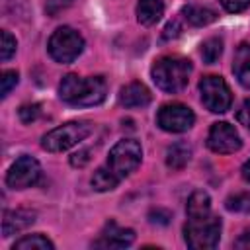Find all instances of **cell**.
I'll use <instances>...</instances> for the list:
<instances>
[{
    "label": "cell",
    "mask_w": 250,
    "mask_h": 250,
    "mask_svg": "<svg viewBox=\"0 0 250 250\" xmlns=\"http://www.w3.org/2000/svg\"><path fill=\"white\" fill-rule=\"evenodd\" d=\"M221 6L230 12V14H238V12H244L248 6H250V0H219Z\"/></svg>",
    "instance_id": "cell-25"
},
{
    "label": "cell",
    "mask_w": 250,
    "mask_h": 250,
    "mask_svg": "<svg viewBox=\"0 0 250 250\" xmlns=\"http://www.w3.org/2000/svg\"><path fill=\"white\" fill-rule=\"evenodd\" d=\"M186 21L189 25H195V27H201V25H207L211 21L217 20V12L207 8V6H195V4H189L182 10Z\"/></svg>",
    "instance_id": "cell-16"
},
{
    "label": "cell",
    "mask_w": 250,
    "mask_h": 250,
    "mask_svg": "<svg viewBox=\"0 0 250 250\" xmlns=\"http://www.w3.org/2000/svg\"><path fill=\"white\" fill-rule=\"evenodd\" d=\"M236 248H250V232H244L236 242H234Z\"/></svg>",
    "instance_id": "cell-30"
},
{
    "label": "cell",
    "mask_w": 250,
    "mask_h": 250,
    "mask_svg": "<svg viewBox=\"0 0 250 250\" xmlns=\"http://www.w3.org/2000/svg\"><path fill=\"white\" fill-rule=\"evenodd\" d=\"M199 94H201V104L209 111L225 113L227 109H230L232 94H230L229 84L221 76H217V74L203 76L199 82Z\"/></svg>",
    "instance_id": "cell-7"
},
{
    "label": "cell",
    "mask_w": 250,
    "mask_h": 250,
    "mask_svg": "<svg viewBox=\"0 0 250 250\" xmlns=\"http://www.w3.org/2000/svg\"><path fill=\"white\" fill-rule=\"evenodd\" d=\"M223 53V41L219 37H209L207 41L201 43V57L207 64H213Z\"/></svg>",
    "instance_id": "cell-20"
},
{
    "label": "cell",
    "mask_w": 250,
    "mask_h": 250,
    "mask_svg": "<svg viewBox=\"0 0 250 250\" xmlns=\"http://www.w3.org/2000/svg\"><path fill=\"white\" fill-rule=\"evenodd\" d=\"M135 240V230L119 227L115 221H109L104 230L100 232V238L92 244L96 248H127Z\"/></svg>",
    "instance_id": "cell-11"
},
{
    "label": "cell",
    "mask_w": 250,
    "mask_h": 250,
    "mask_svg": "<svg viewBox=\"0 0 250 250\" xmlns=\"http://www.w3.org/2000/svg\"><path fill=\"white\" fill-rule=\"evenodd\" d=\"M35 221V213L27 211V209H16V211H4V219H2V236H12L23 229H27L29 225H33Z\"/></svg>",
    "instance_id": "cell-13"
},
{
    "label": "cell",
    "mask_w": 250,
    "mask_h": 250,
    "mask_svg": "<svg viewBox=\"0 0 250 250\" xmlns=\"http://www.w3.org/2000/svg\"><path fill=\"white\" fill-rule=\"evenodd\" d=\"M236 119H238L240 125H244L250 131V100H244V104L236 111Z\"/></svg>",
    "instance_id": "cell-26"
},
{
    "label": "cell",
    "mask_w": 250,
    "mask_h": 250,
    "mask_svg": "<svg viewBox=\"0 0 250 250\" xmlns=\"http://www.w3.org/2000/svg\"><path fill=\"white\" fill-rule=\"evenodd\" d=\"M31 248L33 250H53L55 244L43 234H27V236L16 240L12 246V250H31Z\"/></svg>",
    "instance_id": "cell-19"
},
{
    "label": "cell",
    "mask_w": 250,
    "mask_h": 250,
    "mask_svg": "<svg viewBox=\"0 0 250 250\" xmlns=\"http://www.w3.org/2000/svg\"><path fill=\"white\" fill-rule=\"evenodd\" d=\"M164 14L162 0H139L137 4V20L143 25H154Z\"/></svg>",
    "instance_id": "cell-15"
},
{
    "label": "cell",
    "mask_w": 250,
    "mask_h": 250,
    "mask_svg": "<svg viewBox=\"0 0 250 250\" xmlns=\"http://www.w3.org/2000/svg\"><path fill=\"white\" fill-rule=\"evenodd\" d=\"M88 152L86 150H82V152H76V154H72V158H70V162L74 164V166H82L86 160H88V156H86Z\"/></svg>",
    "instance_id": "cell-29"
},
{
    "label": "cell",
    "mask_w": 250,
    "mask_h": 250,
    "mask_svg": "<svg viewBox=\"0 0 250 250\" xmlns=\"http://www.w3.org/2000/svg\"><path fill=\"white\" fill-rule=\"evenodd\" d=\"M207 146L217 152V154H232L242 146L238 131L227 123V121H217L211 125L209 135H207Z\"/></svg>",
    "instance_id": "cell-10"
},
{
    "label": "cell",
    "mask_w": 250,
    "mask_h": 250,
    "mask_svg": "<svg viewBox=\"0 0 250 250\" xmlns=\"http://www.w3.org/2000/svg\"><path fill=\"white\" fill-rule=\"evenodd\" d=\"M47 49H49V55L61 62V64H68L72 62L74 59H78V55L82 53L84 49V39L82 35L68 27V25H62L59 29L53 31V35L49 37V43H47Z\"/></svg>",
    "instance_id": "cell-6"
},
{
    "label": "cell",
    "mask_w": 250,
    "mask_h": 250,
    "mask_svg": "<svg viewBox=\"0 0 250 250\" xmlns=\"http://www.w3.org/2000/svg\"><path fill=\"white\" fill-rule=\"evenodd\" d=\"M225 207L234 213H250V191H240L227 197Z\"/></svg>",
    "instance_id": "cell-21"
},
{
    "label": "cell",
    "mask_w": 250,
    "mask_h": 250,
    "mask_svg": "<svg viewBox=\"0 0 250 250\" xmlns=\"http://www.w3.org/2000/svg\"><path fill=\"white\" fill-rule=\"evenodd\" d=\"M191 158V146L184 141H178L174 145L168 146L166 150V164L172 168V170H180L184 168Z\"/></svg>",
    "instance_id": "cell-17"
},
{
    "label": "cell",
    "mask_w": 250,
    "mask_h": 250,
    "mask_svg": "<svg viewBox=\"0 0 250 250\" xmlns=\"http://www.w3.org/2000/svg\"><path fill=\"white\" fill-rule=\"evenodd\" d=\"M72 4V0H47V14L49 16H57L61 10L68 8Z\"/></svg>",
    "instance_id": "cell-27"
},
{
    "label": "cell",
    "mask_w": 250,
    "mask_h": 250,
    "mask_svg": "<svg viewBox=\"0 0 250 250\" xmlns=\"http://www.w3.org/2000/svg\"><path fill=\"white\" fill-rule=\"evenodd\" d=\"M119 104L123 107H146L150 104V90L143 82H129L119 90Z\"/></svg>",
    "instance_id": "cell-12"
},
{
    "label": "cell",
    "mask_w": 250,
    "mask_h": 250,
    "mask_svg": "<svg viewBox=\"0 0 250 250\" xmlns=\"http://www.w3.org/2000/svg\"><path fill=\"white\" fill-rule=\"evenodd\" d=\"M0 82H2L0 94H2V98H6V96L10 94V90L18 84V72H16V70H4V72H2Z\"/></svg>",
    "instance_id": "cell-23"
},
{
    "label": "cell",
    "mask_w": 250,
    "mask_h": 250,
    "mask_svg": "<svg viewBox=\"0 0 250 250\" xmlns=\"http://www.w3.org/2000/svg\"><path fill=\"white\" fill-rule=\"evenodd\" d=\"M90 133H92V125L88 121H68L45 133L41 139V146L47 152H64L76 146L80 141H84Z\"/></svg>",
    "instance_id": "cell-5"
},
{
    "label": "cell",
    "mask_w": 250,
    "mask_h": 250,
    "mask_svg": "<svg viewBox=\"0 0 250 250\" xmlns=\"http://www.w3.org/2000/svg\"><path fill=\"white\" fill-rule=\"evenodd\" d=\"M193 111L184 104H166L156 115V125L168 133H184L193 125Z\"/></svg>",
    "instance_id": "cell-9"
},
{
    "label": "cell",
    "mask_w": 250,
    "mask_h": 250,
    "mask_svg": "<svg viewBox=\"0 0 250 250\" xmlns=\"http://www.w3.org/2000/svg\"><path fill=\"white\" fill-rule=\"evenodd\" d=\"M178 33H180V25H178V21H170V23L166 25V29H164V37H166V39L176 37Z\"/></svg>",
    "instance_id": "cell-28"
},
{
    "label": "cell",
    "mask_w": 250,
    "mask_h": 250,
    "mask_svg": "<svg viewBox=\"0 0 250 250\" xmlns=\"http://www.w3.org/2000/svg\"><path fill=\"white\" fill-rule=\"evenodd\" d=\"M18 113H20V119H21L23 123H31V121H35V119L39 117L41 109H39V104H25V105L20 107Z\"/></svg>",
    "instance_id": "cell-24"
},
{
    "label": "cell",
    "mask_w": 250,
    "mask_h": 250,
    "mask_svg": "<svg viewBox=\"0 0 250 250\" xmlns=\"http://www.w3.org/2000/svg\"><path fill=\"white\" fill-rule=\"evenodd\" d=\"M232 72L236 80L250 90V43H242L232 59Z\"/></svg>",
    "instance_id": "cell-14"
},
{
    "label": "cell",
    "mask_w": 250,
    "mask_h": 250,
    "mask_svg": "<svg viewBox=\"0 0 250 250\" xmlns=\"http://www.w3.org/2000/svg\"><path fill=\"white\" fill-rule=\"evenodd\" d=\"M41 178V166L39 162L29 156V154H23L20 156L8 170L6 174V184L8 188L12 189H25V188H31L39 182Z\"/></svg>",
    "instance_id": "cell-8"
},
{
    "label": "cell",
    "mask_w": 250,
    "mask_h": 250,
    "mask_svg": "<svg viewBox=\"0 0 250 250\" xmlns=\"http://www.w3.org/2000/svg\"><path fill=\"white\" fill-rule=\"evenodd\" d=\"M16 47H18V43H16V39L10 35V31H2V47H0V59L2 61H8V59H12V55L16 53Z\"/></svg>",
    "instance_id": "cell-22"
},
{
    "label": "cell",
    "mask_w": 250,
    "mask_h": 250,
    "mask_svg": "<svg viewBox=\"0 0 250 250\" xmlns=\"http://www.w3.org/2000/svg\"><path fill=\"white\" fill-rule=\"evenodd\" d=\"M107 84L102 76H78V74H66L59 84V96L62 102L78 107L98 105L105 100Z\"/></svg>",
    "instance_id": "cell-1"
},
{
    "label": "cell",
    "mask_w": 250,
    "mask_h": 250,
    "mask_svg": "<svg viewBox=\"0 0 250 250\" xmlns=\"http://www.w3.org/2000/svg\"><path fill=\"white\" fill-rule=\"evenodd\" d=\"M143 158V148L135 139H121L109 150L107 162L100 166V170L109 178V182L117 188V184L137 170Z\"/></svg>",
    "instance_id": "cell-2"
},
{
    "label": "cell",
    "mask_w": 250,
    "mask_h": 250,
    "mask_svg": "<svg viewBox=\"0 0 250 250\" xmlns=\"http://www.w3.org/2000/svg\"><path fill=\"white\" fill-rule=\"evenodd\" d=\"M152 80L154 84L168 94H176L182 92L188 86L189 74H191V62L180 55H168V57H160L154 64H152Z\"/></svg>",
    "instance_id": "cell-3"
},
{
    "label": "cell",
    "mask_w": 250,
    "mask_h": 250,
    "mask_svg": "<svg viewBox=\"0 0 250 250\" xmlns=\"http://www.w3.org/2000/svg\"><path fill=\"white\" fill-rule=\"evenodd\" d=\"M221 229H223V223L213 213L203 215V217H188L184 225L186 244L193 250L215 248L221 238Z\"/></svg>",
    "instance_id": "cell-4"
},
{
    "label": "cell",
    "mask_w": 250,
    "mask_h": 250,
    "mask_svg": "<svg viewBox=\"0 0 250 250\" xmlns=\"http://www.w3.org/2000/svg\"><path fill=\"white\" fill-rule=\"evenodd\" d=\"M186 213H188V217H203V215H209L211 213V197H209V193L203 191V189L193 191L189 195V199H188Z\"/></svg>",
    "instance_id": "cell-18"
},
{
    "label": "cell",
    "mask_w": 250,
    "mask_h": 250,
    "mask_svg": "<svg viewBox=\"0 0 250 250\" xmlns=\"http://www.w3.org/2000/svg\"><path fill=\"white\" fill-rule=\"evenodd\" d=\"M242 178H244L246 182H250V160H246L244 166H242Z\"/></svg>",
    "instance_id": "cell-31"
}]
</instances>
